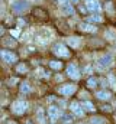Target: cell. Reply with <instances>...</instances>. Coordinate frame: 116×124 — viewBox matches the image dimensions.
<instances>
[{
	"label": "cell",
	"instance_id": "cell-17",
	"mask_svg": "<svg viewBox=\"0 0 116 124\" xmlns=\"http://www.w3.org/2000/svg\"><path fill=\"white\" fill-rule=\"evenodd\" d=\"M81 105H83V108H84V110H86V111H90V113H91V111H94V110H96V108H94V105H93V104H91V102H90V101H84V102H83V104H81Z\"/></svg>",
	"mask_w": 116,
	"mask_h": 124
},
{
	"label": "cell",
	"instance_id": "cell-34",
	"mask_svg": "<svg viewBox=\"0 0 116 124\" xmlns=\"http://www.w3.org/2000/svg\"><path fill=\"white\" fill-rule=\"evenodd\" d=\"M26 124H32V123H30V121H28V123H26Z\"/></svg>",
	"mask_w": 116,
	"mask_h": 124
},
{
	"label": "cell",
	"instance_id": "cell-13",
	"mask_svg": "<svg viewBox=\"0 0 116 124\" xmlns=\"http://www.w3.org/2000/svg\"><path fill=\"white\" fill-rule=\"evenodd\" d=\"M80 31H83V32H96L97 28H94L93 25H88V23H80Z\"/></svg>",
	"mask_w": 116,
	"mask_h": 124
},
{
	"label": "cell",
	"instance_id": "cell-2",
	"mask_svg": "<svg viewBox=\"0 0 116 124\" xmlns=\"http://www.w3.org/2000/svg\"><path fill=\"white\" fill-rule=\"evenodd\" d=\"M26 110H28V102L26 101L18 100L12 104V111L15 114H23V113H26Z\"/></svg>",
	"mask_w": 116,
	"mask_h": 124
},
{
	"label": "cell",
	"instance_id": "cell-23",
	"mask_svg": "<svg viewBox=\"0 0 116 124\" xmlns=\"http://www.w3.org/2000/svg\"><path fill=\"white\" fill-rule=\"evenodd\" d=\"M49 66L52 68V69H59L62 65H61V62H57V61H51L49 62Z\"/></svg>",
	"mask_w": 116,
	"mask_h": 124
},
{
	"label": "cell",
	"instance_id": "cell-8",
	"mask_svg": "<svg viewBox=\"0 0 116 124\" xmlns=\"http://www.w3.org/2000/svg\"><path fill=\"white\" fill-rule=\"evenodd\" d=\"M48 116H49L51 120H58L59 117H62V113H61V110H59L58 107L51 105V107L48 108Z\"/></svg>",
	"mask_w": 116,
	"mask_h": 124
},
{
	"label": "cell",
	"instance_id": "cell-16",
	"mask_svg": "<svg viewBox=\"0 0 116 124\" xmlns=\"http://www.w3.org/2000/svg\"><path fill=\"white\" fill-rule=\"evenodd\" d=\"M103 20V17L100 16V15H91V16H88V22H94V23H100Z\"/></svg>",
	"mask_w": 116,
	"mask_h": 124
},
{
	"label": "cell",
	"instance_id": "cell-3",
	"mask_svg": "<svg viewBox=\"0 0 116 124\" xmlns=\"http://www.w3.org/2000/svg\"><path fill=\"white\" fill-rule=\"evenodd\" d=\"M52 51H54V54L58 55V56H62V58H68V56H70V51H68V49L65 48V45H62V43L54 45Z\"/></svg>",
	"mask_w": 116,
	"mask_h": 124
},
{
	"label": "cell",
	"instance_id": "cell-30",
	"mask_svg": "<svg viewBox=\"0 0 116 124\" xmlns=\"http://www.w3.org/2000/svg\"><path fill=\"white\" fill-rule=\"evenodd\" d=\"M84 71H86L87 74H88V72H91V66H86V69H84Z\"/></svg>",
	"mask_w": 116,
	"mask_h": 124
},
{
	"label": "cell",
	"instance_id": "cell-21",
	"mask_svg": "<svg viewBox=\"0 0 116 124\" xmlns=\"http://www.w3.org/2000/svg\"><path fill=\"white\" fill-rule=\"evenodd\" d=\"M107 81H109V85H110L113 90H116V79H115V75H113V74H110V75L107 77Z\"/></svg>",
	"mask_w": 116,
	"mask_h": 124
},
{
	"label": "cell",
	"instance_id": "cell-9",
	"mask_svg": "<svg viewBox=\"0 0 116 124\" xmlns=\"http://www.w3.org/2000/svg\"><path fill=\"white\" fill-rule=\"evenodd\" d=\"M70 110L76 114V116H78V117H83V114H84V110H83V105H80L78 102H71L70 104Z\"/></svg>",
	"mask_w": 116,
	"mask_h": 124
},
{
	"label": "cell",
	"instance_id": "cell-19",
	"mask_svg": "<svg viewBox=\"0 0 116 124\" xmlns=\"http://www.w3.org/2000/svg\"><path fill=\"white\" fill-rule=\"evenodd\" d=\"M105 36H106L109 40H115V39H116V32H113V31H110V29H109V31L105 32Z\"/></svg>",
	"mask_w": 116,
	"mask_h": 124
},
{
	"label": "cell",
	"instance_id": "cell-15",
	"mask_svg": "<svg viewBox=\"0 0 116 124\" xmlns=\"http://www.w3.org/2000/svg\"><path fill=\"white\" fill-rule=\"evenodd\" d=\"M62 7V10H64V13H67V15H74V9H73V6L70 4V3H65V4H62L61 6Z\"/></svg>",
	"mask_w": 116,
	"mask_h": 124
},
{
	"label": "cell",
	"instance_id": "cell-22",
	"mask_svg": "<svg viewBox=\"0 0 116 124\" xmlns=\"http://www.w3.org/2000/svg\"><path fill=\"white\" fill-rule=\"evenodd\" d=\"M90 124H106V121L102 117H94V118H90Z\"/></svg>",
	"mask_w": 116,
	"mask_h": 124
},
{
	"label": "cell",
	"instance_id": "cell-25",
	"mask_svg": "<svg viewBox=\"0 0 116 124\" xmlns=\"http://www.w3.org/2000/svg\"><path fill=\"white\" fill-rule=\"evenodd\" d=\"M16 69H18V72H26V71H28L25 65H18V68H16Z\"/></svg>",
	"mask_w": 116,
	"mask_h": 124
},
{
	"label": "cell",
	"instance_id": "cell-14",
	"mask_svg": "<svg viewBox=\"0 0 116 124\" xmlns=\"http://www.w3.org/2000/svg\"><path fill=\"white\" fill-rule=\"evenodd\" d=\"M36 120L39 124H44L45 123V116H44V108H38L36 111Z\"/></svg>",
	"mask_w": 116,
	"mask_h": 124
},
{
	"label": "cell",
	"instance_id": "cell-35",
	"mask_svg": "<svg viewBox=\"0 0 116 124\" xmlns=\"http://www.w3.org/2000/svg\"><path fill=\"white\" fill-rule=\"evenodd\" d=\"M10 1H13V3H15V1H16V0H10Z\"/></svg>",
	"mask_w": 116,
	"mask_h": 124
},
{
	"label": "cell",
	"instance_id": "cell-33",
	"mask_svg": "<svg viewBox=\"0 0 116 124\" xmlns=\"http://www.w3.org/2000/svg\"><path fill=\"white\" fill-rule=\"evenodd\" d=\"M7 124H16V123H13V121H10V123H7Z\"/></svg>",
	"mask_w": 116,
	"mask_h": 124
},
{
	"label": "cell",
	"instance_id": "cell-11",
	"mask_svg": "<svg viewBox=\"0 0 116 124\" xmlns=\"http://www.w3.org/2000/svg\"><path fill=\"white\" fill-rule=\"evenodd\" d=\"M67 43L71 46V48H78L81 45V38H77V36H71L67 39Z\"/></svg>",
	"mask_w": 116,
	"mask_h": 124
},
{
	"label": "cell",
	"instance_id": "cell-1",
	"mask_svg": "<svg viewBox=\"0 0 116 124\" xmlns=\"http://www.w3.org/2000/svg\"><path fill=\"white\" fill-rule=\"evenodd\" d=\"M113 65V56L112 55H103L102 58H99L97 61V68L99 71H103V69H107L109 66Z\"/></svg>",
	"mask_w": 116,
	"mask_h": 124
},
{
	"label": "cell",
	"instance_id": "cell-29",
	"mask_svg": "<svg viewBox=\"0 0 116 124\" xmlns=\"http://www.w3.org/2000/svg\"><path fill=\"white\" fill-rule=\"evenodd\" d=\"M16 81H18V79H16V78H12V79H10V81H9V84H10V85H12V84H16Z\"/></svg>",
	"mask_w": 116,
	"mask_h": 124
},
{
	"label": "cell",
	"instance_id": "cell-28",
	"mask_svg": "<svg viewBox=\"0 0 116 124\" xmlns=\"http://www.w3.org/2000/svg\"><path fill=\"white\" fill-rule=\"evenodd\" d=\"M103 110H105V111H112V107H109V105H105V107H103Z\"/></svg>",
	"mask_w": 116,
	"mask_h": 124
},
{
	"label": "cell",
	"instance_id": "cell-10",
	"mask_svg": "<svg viewBox=\"0 0 116 124\" xmlns=\"http://www.w3.org/2000/svg\"><path fill=\"white\" fill-rule=\"evenodd\" d=\"M13 10L18 13H22L25 10H28V3L26 1H19V3H13Z\"/></svg>",
	"mask_w": 116,
	"mask_h": 124
},
{
	"label": "cell",
	"instance_id": "cell-5",
	"mask_svg": "<svg viewBox=\"0 0 116 124\" xmlns=\"http://www.w3.org/2000/svg\"><path fill=\"white\" fill-rule=\"evenodd\" d=\"M58 93L61 94V95H64V97H70V95H73V94L76 93V85H73V84L62 85V87H59Z\"/></svg>",
	"mask_w": 116,
	"mask_h": 124
},
{
	"label": "cell",
	"instance_id": "cell-4",
	"mask_svg": "<svg viewBox=\"0 0 116 124\" xmlns=\"http://www.w3.org/2000/svg\"><path fill=\"white\" fill-rule=\"evenodd\" d=\"M67 75L70 78H73V79H78L80 78V69H78V66L76 63H70L67 66Z\"/></svg>",
	"mask_w": 116,
	"mask_h": 124
},
{
	"label": "cell",
	"instance_id": "cell-26",
	"mask_svg": "<svg viewBox=\"0 0 116 124\" xmlns=\"http://www.w3.org/2000/svg\"><path fill=\"white\" fill-rule=\"evenodd\" d=\"M62 118H64V124H71V117H68V116H62Z\"/></svg>",
	"mask_w": 116,
	"mask_h": 124
},
{
	"label": "cell",
	"instance_id": "cell-12",
	"mask_svg": "<svg viewBox=\"0 0 116 124\" xmlns=\"http://www.w3.org/2000/svg\"><path fill=\"white\" fill-rule=\"evenodd\" d=\"M96 97L99 98V100H110L112 98V94L109 93V91H97L96 93Z\"/></svg>",
	"mask_w": 116,
	"mask_h": 124
},
{
	"label": "cell",
	"instance_id": "cell-20",
	"mask_svg": "<svg viewBox=\"0 0 116 124\" xmlns=\"http://www.w3.org/2000/svg\"><path fill=\"white\" fill-rule=\"evenodd\" d=\"M87 87L88 88H96L97 87V79L96 78H88L87 79Z\"/></svg>",
	"mask_w": 116,
	"mask_h": 124
},
{
	"label": "cell",
	"instance_id": "cell-32",
	"mask_svg": "<svg viewBox=\"0 0 116 124\" xmlns=\"http://www.w3.org/2000/svg\"><path fill=\"white\" fill-rule=\"evenodd\" d=\"M70 1H71L73 4H77V3H78V0H70Z\"/></svg>",
	"mask_w": 116,
	"mask_h": 124
},
{
	"label": "cell",
	"instance_id": "cell-24",
	"mask_svg": "<svg viewBox=\"0 0 116 124\" xmlns=\"http://www.w3.org/2000/svg\"><path fill=\"white\" fill-rule=\"evenodd\" d=\"M3 45H6V46H15V45H16V40H15V39H12V40L3 39Z\"/></svg>",
	"mask_w": 116,
	"mask_h": 124
},
{
	"label": "cell",
	"instance_id": "cell-27",
	"mask_svg": "<svg viewBox=\"0 0 116 124\" xmlns=\"http://www.w3.org/2000/svg\"><path fill=\"white\" fill-rule=\"evenodd\" d=\"M10 33H12V35H13L15 38H18V36H19V29H18V31H12Z\"/></svg>",
	"mask_w": 116,
	"mask_h": 124
},
{
	"label": "cell",
	"instance_id": "cell-6",
	"mask_svg": "<svg viewBox=\"0 0 116 124\" xmlns=\"http://www.w3.org/2000/svg\"><path fill=\"white\" fill-rule=\"evenodd\" d=\"M84 3H86L87 10H90V12H100L102 10V4L99 0H86Z\"/></svg>",
	"mask_w": 116,
	"mask_h": 124
},
{
	"label": "cell",
	"instance_id": "cell-31",
	"mask_svg": "<svg viewBox=\"0 0 116 124\" xmlns=\"http://www.w3.org/2000/svg\"><path fill=\"white\" fill-rule=\"evenodd\" d=\"M57 81H62V77L61 75H57Z\"/></svg>",
	"mask_w": 116,
	"mask_h": 124
},
{
	"label": "cell",
	"instance_id": "cell-18",
	"mask_svg": "<svg viewBox=\"0 0 116 124\" xmlns=\"http://www.w3.org/2000/svg\"><path fill=\"white\" fill-rule=\"evenodd\" d=\"M20 93L22 94H29L30 93V87H29L28 82H22V85H20Z\"/></svg>",
	"mask_w": 116,
	"mask_h": 124
},
{
	"label": "cell",
	"instance_id": "cell-7",
	"mask_svg": "<svg viewBox=\"0 0 116 124\" xmlns=\"http://www.w3.org/2000/svg\"><path fill=\"white\" fill-rule=\"evenodd\" d=\"M0 56H1L3 61L7 62V63H13V62H16V59H18V56L13 52H10V51H1L0 52Z\"/></svg>",
	"mask_w": 116,
	"mask_h": 124
}]
</instances>
